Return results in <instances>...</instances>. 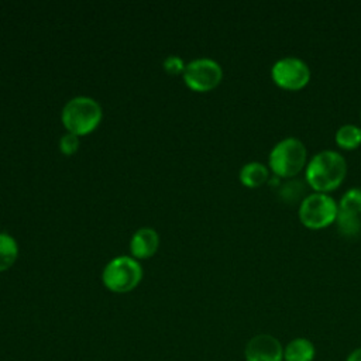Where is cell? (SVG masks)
Segmentation results:
<instances>
[{
    "instance_id": "1",
    "label": "cell",
    "mask_w": 361,
    "mask_h": 361,
    "mask_svg": "<svg viewBox=\"0 0 361 361\" xmlns=\"http://www.w3.org/2000/svg\"><path fill=\"white\" fill-rule=\"evenodd\" d=\"M347 175V162L341 154L333 149H324L312 157L306 166L307 185L319 192L326 193L341 185Z\"/></svg>"
},
{
    "instance_id": "2",
    "label": "cell",
    "mask_w": 361,
    "mask_h": 361,
    "mask_svg": "<svg viewBox=\"0 0 361 361\" xmlns=\"http://www.w3.org/2000/svg\"><path fill=\"white\" fill-rule=\"evenodd\" d=\"M307 158L305 144L295 137H286L276 142L269 152V168L279 178H292L298 175Z\"/></svg>"
},
{
    "instance_id": "3",
    "label": "cell",
    "mask_w": 361,
    "mask_h": 361,
    "mask_svg": "<svg viewBox=\"0 0 361 361\" xmlns=\"http://www.w3.org/2000/svg\"><path fill=\"white\" fill-rule=\"evenodd\" d=\"M102 120L99 103L90 97L79 96L69 100L62 110V123L65 128L75 135L92 133Z\"/></svg>"
},
{
    "instance_id": "4",
    "label": "cell",
    "mask_w": 361,
    "mask_h": 361,
    "mask_svg": "<svg viewBox=\"0 0 361 361\" xmlns=\"http://www.w3.org/2000/svg\"><path fill=\"white\" fill-rule=\"evenodd\" d=\"M299 220L309 230H322L336 221L338 204L327 193H310L299 204Z\"/></svg>"
},
{
    "instance_id": "5",
    "label": "cell",
    "mask_w": 361,
    "mask_h": 361,
    "mask_svg": "<svg viewBox=\"0 0 361 361\" xmlns=\"http://www.w3.org/2000/svg\"><path fill=\"white\" fill-rule=\"evenodd\" d=\"M142 278V268L137 259L121 255L113 258L103 269V283L114 293H126L133 290Z\"/></svg>"
},
{
    "instance_id": "6",
    "label": "cell",
    "mask_w": 361,
    "mask_h": 361,
    "mask_svg": "<svg viewBox=\"0 0 361 361\" xmlns=\"http://www.w3.org/2000/svg\"><path fill=\"white\" fill-rule=\"evenodd\" d=\"M274 83L283 90H300L310 80L309 65L298 56L278 59L271 68Z\"/></svg>"
},
{
    "instance_id": "7",
    "label": "cell",
    "mask_w": 361,
    "mask_h": 361,
    "mask_svg": "<svg viewBox=\"0 0 361 361\" xmlns=\"http://www.w3.org/2000/svg\"><path fill=\"white\" fill-rule=\"evenodd\" d=\"M223 78L221 66L209 58H199L189 62L183 71V80L195 92L213 90Z\"/></svg>"
},
{
    "instance_id": "8",
    "label": "cell",
    "mask_w": 361,
    "mask_h": 361,
    "mask_svg": "<svg viewBox=\"0 0 361 361\" xmlns=\"http://www.w3.org/2000/svg\"><path fill=\"white\" fill-rule=\"evenodd\" d=\"M245 361H282L283 347L281 341L271 334H257L245 345Z\"/></svg>"
},
{
    "instance_id": "9",
    "label": "cell",
    "mask_w": 361,
    "mask_h": 361,
    "mask_svg": "<svg viewBox=\"0 0 361 361\" xmlns=\"http://www.w3.org/2000/svg\"><path fill=\"white\" fill-rule=\"evenodd\" d=\"M158 244H159V237L157 231L152 228L144 227L134 233L130 243V250L135 258L142 259L155 254Z\"/></svg>"
},
{
    "instance_id": "10",
    "label": "cell",
    "mask_w": 361,
    "mask_h": 361,
    "mask_svg": "<svg viewBox=\"0 0 361 361\" xmlns=\"http://www.w3.org/2000/svg\"><path fill=\"white\" fill-rule=\"evenodd\" d=\"M314 354L316 350L313 343L303 337L289 341L283 348L285 361H313Z\"/></svg>"
},
{
    "instance_id": "11",
    "label": "cell",
    "mask_w": 361,
    "mask_h": 361,
    "mask_svg": "<svg viewBox=\"0 0 361 361\" xmlns=\"http://www.w3.org/2000/svg\"><path fill=\"white\" fill-rule=\"evenodd\" d=\"M269 169L261 162H248L240 169V180L247 188H258L268 180Z\"/></svg>"
},
{
    "instance_id": "12",
    "label": "cell",
    "mask_w": 361,
    "mask_h": 361,
    "mask_svg": "<svg viewBox=\"0 0 361 361\" xmlns=\"http://www.w3.org/2000/svg\"><path fill=\"white\" fill-rule=\"evenodd\" d=\"M336 144L343 149H355L361 145V127L343 124L336 131Z\"/></svg>"
},
{
    "instance_id": "13",
    "label": "cell",
    "mask_w": 361,
    "mask_h": 361,
    "mask_svg": "<svg viewBox=\"0 0 361 361\" xmlns=\"http://www.w3.org/2000/svg\"><path fill=\"white\" fill-rule=\"evenodd\" d=\"M18 247L16 240L7 234L0 233V272L8 269L17 259Z\"/></svg>"
},
{
    "instance_id": "14",
    "label": "cell",
    "mask_w": 361,
    "mask_h": 361,
    "mask_svg": "<svg viewBox=\"0 0 361 361\" xmlns=\"http://www.w3.org/2000/svg\"><path fill=\"white\" fill-rule=\"evenodd\" d=\"M336 224H337V230L340 231V234L347 238L357 237L361 233L360 214H351V213H344V212L338 210V214L336 217Z\"/></svg>"
},
{
    "instance_id": "15",
    "label": "cell",
    "mask_w": 361,
    "mask_h": 361,
    "mask_svg": "<svg viewBox=\"0 0 361 361\" xmlns=\"http://www.w3.org/2000/svg\"><path fill=\"white\" fill-rule=\"evenodd\" d=\"M338 210L351 214H361V188L348 189L338 202Z\"/></svg>"
},
{
    "instance_id": "16",
    "label": "cell",
    "mask_w": 361,
    "mask_h": 361,
    "mask_svg": "<svg viewBox=\"0 0 361 361\" xmlns=\"http://www.w3.org/2000/svg\"><path fill=\"white\" fill-rule=\"evenodd\" d=\"M303 192H305V185H303L302 179H293V180L285 182L281 186L279 197L283 202L292 204V203H296L303 196Z\"/></svg>"
},
{
    "instance_id": "17",
    "label": "cell",
    "mask_w": 361,
    "mask_h": 361,
    "mask_svg": "<svg viewBox=\"0 0 361 361\" xmlns=\"http://www.w3.org/2000/svg\"><path fill=\"white\" fill-rule=\"evenodd\" d=\"M59 148L65 155H71V154L76 152L78 148H79L78 135H75L72 133H68V134L62 135V138L59 140Z\"/></svg>"
},
{
    "instance_id": "18",
    "label": "cell",
    "mask_w": 361,
    "mask_h": 361,
    "mask_svg": "<svg viewBox=\"0 0 361 361\" xmlns=\"http://www.w3.org/2000/svg\"><path fill=\"white\" fill-rule=\"evenodd\" d=\"M164 69L171 73V75H178L180 72L185 71V65L183 61L176 56V55H169L165 61H164Z\"/></svg>"
},
{
    "instance_id": "19",
    "label": "cell",
    "mask_w": 361,
    "mask_h": 361,
    "mask_svg": "<svg viewBox=\"0 0 361 361\" xmlns=\"http://www.w3.org/2000/svg\"><path fill=\"white\" fill-rule=\"evenodd\" d=\"M345 361H361V347L355 348L354 351H351Z\"/></svg>"
}]
</instances>
